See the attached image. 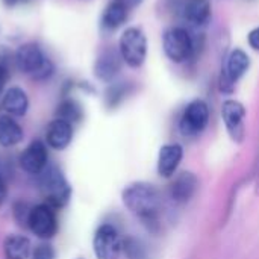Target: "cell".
<instances>
[{"instance_id": "obj_1", "label": "cell", "mask_w": 259, "mask_h": 259, "mask_svg": "<svg viewBox=\"0 0 259 259\" xmlns=\"http://www.w3.org/2000/svg\"><path fill=\"white\" fill-rule=\"evenodd\" d=\"M126 209L140 220L147 232L159 235L164 231L165 202L162 193L149 182L129 184L121 193Z\"/></svg>"}, {"instance_id": "obj_2", "label": "cell", "mask_w": 259, "mask_h": 259, "mask_svg": "<svg viewBox=\"0 0 259 259\" xmlns=\"http://www.w3.org/2000/svg\"><path fill=\"white\" fill-rule=\"evenodd\" d=\"M39 176V190L47 205L53 209L64 208L70 203L73 188L62 170L56 165H47Z\"/></svg>"}, {"instance_id": "obj_3", "label": "cell", "mask_w": 259, "mask_h": 259, "mask_svg": "<svg viewBox=\"0 0 259 259\" xmlns=\"http://www.w3.org/2000/svg\"><path fill=\"white\" fill-rule=\"evenodd\" d=\"M162 49L165 56L173 64H184L193 58L196 52V42L185 27L173 26L162 35Z\"/></svg>"}, {"instance_id": "obj_4", "label": "cell", "mask_w": 259, "mask_h": 259, "mask_svg": "<svg viewBox=\"0 0 259 259\" xmlns=\"http://www.w3.org/2000/svg\"><path fill=\"white\" fill-rule=\"evenodd\" d=\"M118 52L124 64L131 68H140L147 58V36L140 27H127L118 41Z\"/></svg>"}, {"instance_id": "obj_5", "label": "cell", "mask_w": 259, "mask_h": 259, "mask_svg": "<svg viewBox=\"0 0 259 259\" xmlns=\"http://www.w3.org/2000/svg\"><path fill=\"white\" fill-rule=\"evenodd\" d=\"M250 58L243 49H234L226 56V61L220 70L219 90L223 94H232L235 91L237 82L249 71Z\"/></svg>"}, {"instance_id": "obj_6", "label": "cell", "mask_w": 259, "mask_h": 259, "mask_svg": "<svg viewBox=\"0 0 259 259\" xmlns=\"http://www.w3.org/2000/svg\"><path fill=\"white\" fill-rule=\"evenodd\" d=\"M209 106L205 100L196 99L190 102L181 118H179V132L184 138L194 140L200 137L209 123Z\"/></svg>"}, {"instance_id": "obj_7", "label": "cell", "mask_w": 259, "mask_h": 259, "mask_svg": "<svg viewBox=\"0 0 259 259\" xmlns=\"http://www.w3.org/2000/svg\"><path fill=\"white\" fill-rule=\"evenodd\" d=\"M93 252L97 259H118L123 253V238L115 226L100 225L93 237Z\"/></svg>"}, {"instance_id": "obj_8", "label": "cell", "mask_w": 259, "mask_h": 259, "mask_svg": "<svg viewBox=\"0 0 259 259\" xmlns=\"http://www.w3.org/2000/svg\"><path fill=\"white\" fill-rule=\"evenodd\" d=\"M58 219L55 209L47 203H39L32 206L29 219H27V229L39 240L49 241L58 234Z\"/></svg>"}, {"instance_id": "obj_9", "label": "cell", "mask_w": 259, "mask_h": 259, "mask_svg": "<svg viewBox=\"0 0 259 259\" xmlns=\"http://www.w3.org/2000/svg\"><path fill=\"white\" fill-rule=\"evenodd\" d=\"M246 115L247 111L241 102L234 99H228L223 102L222 120L225 123L228 135L237 144H241L246 140Z\"/></svg>"}, {"instance_id": "obj_10", "label": "cell", "mask_w": 259, "mask_h": 259, "mask_svg": "<svg viewBox=\"0 0 259 259\" xmlns=\"http://www.w3.org/2000/svg\"><path fill=\"white\" fill-rule=\"evenodd\" d=\"M199 190V179L193 171H181L173 176L168 190H167V197L170 199L171 203L182 206L187 205L194 194Z\"/></svg>"}, {"instance_id": "obj_11", "label": "cell", "mask_w": 259, "mask_h": 259, "mask_svg": "<svg viewBox=\"0 0 259 259\" xmlns=\"http://www.w3.org/2000/svg\"><path fill=\"white\" fill-rule=\"evenodd\" d=\"M20 167L29 175H41L49 165V150L47 144L41 140H33L21 152L18 158Z\"/></svg>"}, {"instance_id": "obj_12", "label": "cell", "mask_w": 259, "mask_h": 259, "mask_svg": "<svg viewBox=\"0 0 259 259\" xmlns=\"http://www.w3.org/2000/svg\"><path fill=\"white\" fill-rule=\"evenodd\" d=\"M15 65L21 73L33 76L47 61L46 55L42 53L41 47L35 42H26L18 47L15 53Z\"/></svg>"}, {"instance_id": "obj_13", "label": "cell", "mask_w": 259, "mask_h": 259, "mask_svg": "<svg viewBox=\"0 0 259 259\" xmlns=\"http://www.w3.org/2000/svg\"><path fill=\"white\" fill-rule=\"evenodd\" d=\"M182 158H184V147L181 144L178 143L164 144L158 153V162H156L158 175L161 178L171 179L176 175L182 162Z\"/></svg>"}, {"instance_id": "obj_14", "label": "cell", "mask_w": 259, "mask_h": 259, "mask_svg": "<svg viewBox=\"0 0 259 259\" xmlns=\"http://www.w3.org/2000/svg\"><path fill=\"white\" fill-rule=\"evenodd\" d=\"M121 55L118 50L106 49L103 50L94 64V74L102 82H112L121 70Z\"/></svg>"}, {"instance_id": "obj_15", "label": "cell", "mask_w": 259, "mask_h": 259, "mask_svg": "<svg viewBox=\"0 0 259 259\" xmlns=\"http://www.w3.org/2000/svg\"><path fill=\"white\" fill-rule=\"evenodd\" d=\"M73 124L65 120L55 118L49 123L46 131V144L53 150H64L71 144Z\"/></svg>"}, {"instance_id": "obj_16", "label": "cell", "mask_w": 259, "mask_h": 259, "mask_svg": "<svg viewBox=\"0 0 259 259\" xmlns=\"http://www.w3.org/2000/svg\"><path fill=\"white\" fill-rule=\"evenodd\" d=\"M3 111L11 117H23L29 109V97L24 90L18 87L9 88L2 99Z\"/></svg>"}, {"instance_id": "obj_17", "label": "cell", "mask_w": 259, "mask_h": 259, "mask_svg": "<svg viewBox=\"0 0 259 259\" xmlns=\"http://www.w3.org/2000/svg\"><path fill=\"white\" fill-rule=\"evenodd\" d=\"M212 17L209 0H187L184 5V18L193 26L203 27Z\"/></svg>"}, {"instance_id": "obj_18", "label": "cell", "mask_w": 259, "mask_h": 259, "mask_svg": "<svg viewBox=\"0 0 259 259\" xmlns=\"http://www.w3.org/2000/svg\"><path fill=\"white\" fill-rule=\"evenodd\" d=\"M3 253L5 259H30L32 243L24 235H8L3 241Z\"/></svg>"}, {"instance_id": "obj_19", "label": "cell", "mask_w": 259, "mask_h": 259, "mask_svg": "<svg viewBox=\"0 0 259 259\" xmlns=\"http://www.w3.org/2000/svg\"><path fill=\"white\" fill-rule=\"evenodd\" d=\"M24 132L11 115H0V146L14 147L23 141Z\"/></svg>"}, {"instance_id": "obj_20", "label": "cell", "mask_w": 259, "mask_h": 259, "mask_svg": "<svg viewBox=\"0 0 259 259\" xmlns=\"http://www.w3.org/2000/svg\"><path fill=\"white\" fill-rule=\"evenodd\" d=\"M127 12H129V8L124 6L123 3L120 2H111L106 9L103 11V15H102V26L103 29L106 30H115L118 29L120 26H123L127 20Z\"/></svg>"}, {"instance_id": "obj_21", "label": "cell", "mask_w": 259, "mask_h": 259, "mask_svg": "<svg viewBox=\"0 0 259 259\" xmlns=\"http://www.w3.org/2000/svg\"><path fill=\"white\" fill-rule=\"evenodd\" d=\"M56 118L65 120L70 124H76L83 118V109L74 99H64L56 108Z\"/></svg>"}, {"instance_id": "obj_22", "label": "cell", "mask_w": 259, "mask_h": 259, "mask_svg": "<svg viewBox=\"0 0 259 259\" xmlns=\"http://www.w3.org/2000/svg\"><path fill=\"white\" fill-rule=\"evenodd\" d=\"M123 253L126 259H150L147 246L135 237H126L123 240Z\"/></svg>"}, {"instance_id": "obj_23", "label": "cell", "mask_w": 259, "mask_h": 259, "mask_svg": "<svg viewBox=\"0 0 259 259\" xmlns=\"http://www.w3.org/2000/svg\"><path fill=\"white\" fill-rule=\"evenodd\" d=\"M131 90H132V87L129 83H124V82L123 83H114V85H111L106 90V93H105L106 106L111 108V109L117 108L129 96Z\"/></svg>"}, {"instance_id": "obj_24", "label": "cell", "mask_w": 259, "mask_h": 259, "mask_svg": "<svg viewBox=\"0 0 259 259\" xmlns=\"http://www.w3.org/2000/svg\"><path fill=\"white\" fill-rule=\"evenodd\" d=\"M30 209L32 206L27 203V202H15L14 206H12V215L15 219V222L20 225V226H24L27 228V219H29V214H30Z\"/></svg>"}, {"instance_id": "obj_25", "label": "cell", "mask_w": 259, "mask_h": 259, "mask_svg": "<svg viewBox=\"0 0 259 259\" xmlns=\"http://www.w3.org/2000/svg\"><path fill=\"white\" fill-rule=\"evenodd\" d=\"M56 258V252L55 249L49 244V243H41L38 244L33 250L30 259H55Z\"/></svg>"}, {"instance_id": "obj_26", "label": "cell", "mask_w": 259, "mask_h": 259, "mask_svg": "<svg viewBox=\"0 0 259 259\" xmlns=\"http://www.w3.org/2000/svg\"><path fill=\"white\" fill-rule=\"evenodd\" d=\"M247 44L250 46V49H253L255 52H259V26L255 29H252L247 33Z\"/></svg>"}, {"instance_id": "obj_27", "label": "cell", "mask_w": 259, "mask_h": 259, "mask_svg": "<svg viewBox=\"0 0 259 259\" xmlns=\"http://www.w3.org/2000/svg\"><path fill=\"white\" fill-rule=\"evenodd\" d=\"M115 2L123 3V5L127 6V8H135V6H138V5L143 3V0H115Z\"/></svg>"}, {"instance_id": "obj_28", "label": "cell", "mask_w": 259, "mask_h": 259, "mask_svg": "<svg viewBox=\"0 0 259 259\" xmlns=\"http://www.w3.org/2000/svg\"><path fill=\"white\" fill-rule=\"evenodd\" d=\"M255 193L259 196V156L255 164Z\"/></svg>"}, {"instance_id": "obj_29", "label": "cell", "mask_w": 259, "mask_h": 259, "mask_svg": "<svg viewBox=\"0 0 259 259\" xmlns=\"http://www.w3.org/2000/svg\"><path fill=\"white\" fill-rule=\"evenodd\" d=\"M6 194H8V191H6V185H5V182L2 181V182H0V205L5 202Z\"/></svg>"}, {"instance_id": "obj_30", "label": "cell", "mask_w": 259, "mask_h": 259, "mask_svg": "<svg viewBox=\"0 0 259 259\" xmlns=\"http://www.w3.org/2000/svg\"><path fill=\"white\" fill-rule=\"evenodd\" d=\"M17 2H18V0H3V3H5L6 6H14V5H17Z\"/></svg>"}, {"instance_id": "obj_31", "label": "cell", "mask_w": 259, "mask_h": 259, "mask_svg": "<svg viewBox=\"0 0 259 259\" xmlns=\"http://www.w3.org/2000/svg\"><path fill=\"white\" fill-rule=\"evenodd\" d=\"M0 182H2V173H0Z\"/></svg>"}, {"instance_id": "obj_32", "label": "cell", "mask_w": 259, "mask_h": 259, "mask_svg": "<svg viewBox=\"0 0 259 259\" xmlns=\"http://www.w3.org/2000/svg\"><path fill=\"white\" fill-rule=\"evenodd\" d=\"M0 91H2V90H0Z\"/></svg>"}]
</instances>
